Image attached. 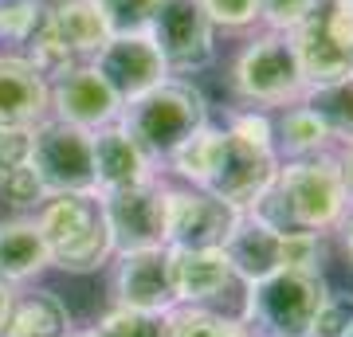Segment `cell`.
<instances>
[{"mask_svg":"<svg viewBox=\"0 0 353 337\" xmlns=\"http://www.w3.org/2000/svg\"><path fill=\"white\" fill-rule=\"evenodd\" d=\"M345 185L334 157H299L290 165H279L275 181L259 192L248 212L255 220L271 224L275 232H330L345 208Z\"/></svg>","mask_w":353,"mask_h":337,"instance_id":"cell-1","label":"cell"},{"mask_svg":"<svg viewBox=\"0 0 353 337\" xmlns=\"http://www.w3.org/2000/svg\"><path fill=\"white\" fill-rule=\"evenodd\" d=\"M36 227L43 236L51 267L71 271V275H90L114 255L110 224L102 212L99 192H59L48 196L36 216Z\"/></svg>","mask_w":353,"mask_h":337,"instance_id":"cell-2","label":"cell"},{"mask_svg":"<svg viewBox=\"0 0 353 337\" xmlns=\"http://www.w3.org/2000/svg\"><path fill=\"white\" fill-rule=\"evenodd\" d=\"M110 39L99 0H48L36 36L28 39V63L43 79H59L71 67L94 63Z\"/></svg>","mask_w":353,"mask_h":337,"instance_id":"cell-3","label":"cell"},{"mask_svg":"<svg viewBox=\"0 0 353 337\" xmlns=\"http://www.w3.org/2000/svg\"><path fill=\"white\" fill-rule=\"evenodd\" d=\"M118 118H122L118 125L145 150L150 161H169V153L181 141H189L201 125H208L204 94L181 79H165L141 99L126 102Z\"/></svg>","mask_w":353,"mask_h":337,"instance_id":"cell-4","label":"cell"},{"mask_svg":"<svg viewBox=\"0 0 353 337\" xmlns=\"http://www.w3.org/2000/svg\"><path fill=\"white\" fill-rule=\"evenodd\" d=\"M330 287L322 271H299L279 267L275 275L248 287L243 302V325L259 337H310L318 306L326 302Z\"/></svg>","mask_w":353,"mask_h":337,"instance_id":"cell-5","label":"cell"},{"mask_svg":"<svg viewBox=\"0 0 353 337\" xmlns=\"http://www.w3.org/2000/svg\"><path fill=\"white\" fill-rule=\"evenodd\" d=\"M232 87L252 106L303 102L306 75L299 67V55H294V43H290L287 32H267V36L252 39L232 67Z\"/></svg>","mask_w":353,"mask_h":337,"instance_id":"cell-6","label":"cell"},{"mask_svg":"<svg viewBox=\"0 0 353 337\" xmlns=\"http://www.w3.org/2000/svg\"><path fill=\"white\" fill-rule=\"evenodd\" d=\"M306 75V87L353 71V0H318L306 20L287 32Z\"/></svg>","mask_w":353,"mask_h":337,"instance_id":"cell-7","label":"cell"},{"mask_svg":"<svg viewBox=\"0 0 353 337\" xmlns=\"http://www.w3.org/2000/svg\"><path fill=\"white\" fill-rule=\"evenodd\" d=\"M28 165L43 181L48 196L59 192H99L94 185V134L59 118H43L32 125Z\"/></svg>","mask_w":353,"mask_h":337,"instance_id":"cell-8","label":"cell"},{"mask_svg":"<svg viewBox=\"0 0 353 337\" xmlns=\"http://www.w3.org/2000/svg\"><path fill=\"white\" fill-rule=\"evenodd\" d=\"M212 32L216 24L208 20L201 0H157L150 12V28H145L153 48L161 51L165 67L176 75H192L212 63Z\"/></svg>","mask_w":353,"mask_h":337,"instance_id":"cell-9","label":"cell"},{"mask_svg":"<svg viewBox=\"0 0 353 337\" xmlns=\"http://www.w3.org/2000/svg\"><path fill=\"white\" fill-rule=\"evenodd\" d=\"M240 216V208L216 200L204 188H169L165 192V247H224Z\"/></svg>","mask_w":353,"mask_h":337,"instance_id":"cell-10","label":"cell"},{"mask_svg":"<svg viewBox=\"0 0 353 337\" xmlns=\"http://www.w3.org/2000/svg\"><path fill=\"white\" fill-rule=\"evenodd\" d=\"M165 192L169 188L153 176L134 188L102 192V212L118 255L138 247H165Z\"/></svg>","mask_w":353,"mask_h":337,"instance_id":"cell-11","label":"cell"},{"mask_svg":"<svg viewBox=\"0 0 353 337\" xmlns=\"http://www.w3.org/2000/svg\"><path fill=\"white\" fill-rule=\"evenodd\" d=\"M279 173V153L263 150V145H252V141L236 138L224 130V141H220V157H216V169L208 176L204 192H212L216 200H224L232 208L248 212L259 192H263Z\"/></svg>","mask_w":353,"mask_h":337,"instance_id":"cell-12","label":"cell"},{"mask_svg":"<svg viewBox=\"0 0 353 337\" xmlns=\"http://www.w3.org/2000/svg\"><path fill=\"white\" fill-rule=\"evenodd\" d=\"M114 298H118V306L145 310V314L176 310L169 247L122 251V255H118V267H114Z\"/></svg>","mask_w":353,"mask_h":337,"instance_id":"cell-13","label":"cell"},{"mask_svg":"<svg viewBox=\"0 0 353 337\" xmlns=\"http://www.w3.org/2000/svg\"><path fill=\"white\" fill-rule=\"evenodd\" d=\"M94 71L110 83V90L122 99V106L141 99L145 90H153L157 83L169 79L161 51L153 48V39L145 32H138V36H110L106 48L94 55Z\"/></svg>","mask_w":353,"mask_h":337,"instance_id":"cell-14","label":"cell"},{"mask_svg":"<svg viewBox=\"0 0 353 337\" xmlns=\"http://www.w3.org/2000/svg\"><path fill=\"white\" fill-rule=\"evenodd\" d=\"M51 110L59 122H71L79 130H102V125L118 122L122 114V99L110 90V83L94 71V63L71 67L67 75L51 83Z\"/></svg>","mask_w":353,"mask_h":337,"instance_id":"cell-15","label":"cell"},{"mask_svg":"<svg viewBox=\"0 0 353 337\" xmlns=\"http://www.w3.org/2000/svg\"><path fill=\"white\" fill-rule=\"evenodd\" d=\"M51 110V87L24 55H0V125L32 130Z\"/></svg>","mask_w":353,"mask_h":337,"instance_id":"cell-16","label":"cell"},{"mask_svg":"<svg viewBox=\"0 0 353 337\" xmlns=\"http://www.w3.org/2000/svg\"><path fill=\"white\" fill-rule=\"evenodd\" d=\"M169 267H173V290L176 306H204V302L224 298L236 275L232 263L224 259L220 247L189 251V247H169Z\"/></svg>","mask_w":353,"mask_h":337,"instance_id":"cell-17","label":"cell"},{"mask_svg":"<svg viewBox=\"0 0 353 337\" xmlns=\"http://www.w3.org/2000/svg\"><path fill=\"white\" fill-rule=\"evenodd\" d=\"M220 251L232 263V275L252 287V283L275 275L283 267V232H275L263 220H255L252 212H243L240 224L232 227V236H228V243Z\"/></svg>","mask_w":353,"mask_h":337,"instance_id":"cell-18","label":"cell"},{"mask_svg":"<svg viewBox=\"0 0 353 337\" xmlns=\"http://www.w3.org/2000/svg\"><path fill=\"white\" fill-rule=\"evenodd\" d=\"M150 165L153 161L145 157V150L118 122L94 130V185H99V196L150 181L153 176Z\"/></svg>","mask_w":353,"mask_h":337,"instance_id":"cell-19","label":"cell"},{"mask_svg":"<svg viewBox=\"0 0 353 337\" xmlns=\"http://www.w3.org/2000/svg\"><path fill=\"white\" fill-rule=\"evenodd\" d=\"M71 334V314L51 290H32L16 294L12 314L0 329V337H63Z\"/></svg>","mask_w":353,"mask_h":337,"instance_id":"cell-20","label":"cell"},{"mask_svg":"<svg viewBox=\"0 0 353 337\" xmlns=\"http://www.w3.org/2000/svg\"><path fill=\"white\" fill-rule=\"evenodd\" d=\"M48 267H51V259H48V247H43V236H39L36 220L0 224V275L8 283L36 278Z\"/></svg>","mask_w":353,"mask_h":337,"instance_id":"cell-21","label":"cell"},{"mask_svg":"<svg viewBox=\"0 0 353 337\" xmlns=\"http://www.w3.org/2000/svg\"><path fill=\"white\" fill-rule=\"evenodd\" d=\"M303 106L322 118V125L330 130V138H341L345 145H353V71L318 87H306Z\"/></svg>","mask_w":353,"mask_h":337,"instance_id":"cell-22","label":"cell"},{"mask_svg":"<svg viewBox=\"0 0 353 337\" xmlns=\"http://www.w3.org/2000/svg\"><path fill=\"white\" fill-rule=\"evenodd\" d=\"M330 141L334 138H330V130L322 125V118H318L310 106H303V102L290 106L275 125V145L287 153V157H294V161H299V157H318Z\"/></svg>","mask_w":353,"mask_h":337,"instance_id":"cell-23","label":"cell"},{"mask_svg":"<svg viewBox=\"0 0 353 337\" xmlns=\"http://www.w3.org/2000/svg\"><path fill=\"white\" fill-rule=\"evenodd\" d=\"M220 141H224V130H212V125H201L189 141H181L169 161L181 176H189L192 185H208V176L216 169V157H220Z\"/></svg>","mask_w":353,"mask_h":337,"instance_id":"cell-24","label":"cell"},{"mask_svg":"<svg viewBox=\"0 0 353 337\" xmlns=\"http://www.w3.org/2000/svg\"><path fill=\"white\" fill-rule=\"evenodd\" d=\"M169 337H252V329L204 306H176L169 310Z\"/></svg>","mask_w":353,"mask_h":337,"instance_id":"cell-25","label":"cell"},{"mask_svg":"<svg viewBox=\"0 0 353 337\" xmlns=\"http://www.w3.org/2000/svg\"><path fill=\"white\" fill-rule=\"evenodd\" d=\"M94 337H169V314H145L130 306H114L90 329Z\"/></svg>","mask_w":353,"mask_h":337,"instance_id":"cell-26","label":"cell"},{"mask_svg":"<svg viewBox=\"0 0 353 337\" xmlns=\"http://www.w3.org/2000/svg\"><path fill=\"white\" fill-rule=\"evenodd\" d=\"M0 200L8 208H16V212H39L43 200H48V188L36 176V169L24 161V165H16V169L0 173Z\"/></svg>","mask_w":353,"mask_h":337,"instance_id":"cell-27","label":"cell"},{"mask_svg":"<svg viewBox=\"0 0 353 337\" xmlns=\"http://www.w3.org/2000/svg\"><path fill=\"white\" fill-rule=\"evenodd\" d=\"M157 0H99L110 36H138L150 28V12Z\"/></svg>","mask_w":353,"mask_h":337,"instance_id":"cell-28","label":"cell"},{"mask_svg":"<svg viewBox=\"0 0 353 337\" xmlns=\"http://www.w3.org/2000/svg\"><path fill=\"white\" fill-rule=\"evenodd\" d=\"M39 20H43V4H39V0H12V4H0V39L28 43V39L36 36Z\"/></svg>","mask_w":353,"mask_h":337,"instance_id":"cell-29","label":"cell"},{"mask_svg":"<svg viewBox=\"0 0 353 337\" xmlns=\"http://www.w3.org/2000/svg\"><path fill=\"white\" fill-rule=\"evenodd\" d=\"M353 325V294L350 290H330L326 302L318 306L310 337H345Z\"/></svg>","mask_w":353,"mask_h":337,"instance_id":"cell-30","label":"cell"},{"mask_svg":"<svg viewBox=\"0 0 353 337\" xmlns=\"http://www.w3.org/2000/svg\"><path fill=\"white\" fill-rule=\"evenodd\" d=\"M322 236L318 232H283V267L322 271Z\"/></svg>","mask_w":353,"mask_h":337,"instance_id":"cell-31","label":"cell"},{"mask_svg":"<svg viewBox=\"0 0 353 337\" xmlns=\"http://www.w3.org/2000/svg\"><path fill=\"white\" fill-rule=\"evenodd\" d=\"M216 28H248L259 20V0H201Z\"/></svg>","mask_w":353,"mask_h":337,"instance_id":"cell-32","label":"cell"},{"mask_svg":"<svg viewBox=\"0 0 353 337\" xmlns=\"http://www.w3.org/2000/svg\"><path fill=\"white\" fill-rule=\"evenodd\" d=\"M314 4L318 0H259V16L271 24V32H294Z\"/></svg>","mask_w":353,"mask_h":337,"instance_id":"cell-33","label":"cell"},{"mask_svg":"<svg viewBox=\"0 0 353 337\" xmlns=\"http://www.w3.org/2000/svg\"><path fill=\"white\" fill-rule=\"evenodd\" d=\"M228 134H236V138L252 141V145H263V150H275V125H271V118H267V114H259V110L232 114Z\"/></svg>","mask_w":353,"mask_h":337,"instance_id":"cell-34","label":"cell"},{"mask_svg":"<svg viewBox=\"0 0 353 337\" xmlns=\"http://www.w3.org/2000/svg\"><path fill=\"white\" fill-rule=\"evenodd\" d=\"M28 153H32V130L0 125V173H4V169H16V165H24Z\"/></svg>","mask_w":353,"mask_h":337,"instance_id":"cell-35","label":"cell"},{"mask_svg":"<svg viewBox=\"0 0 353 337\" xmlns=\"http://www.w3.org/2000/svg\"><path fill=\"white\" fill-rule=\"evenodd\" d=\"M334 232H338V243H341V255H345V263L353 267V200H345V208H341Z\"/></svg>","mask_w":353,"mask_h":337,"instance_id":"cell-36","label":"cell"},{"mask_svg":"<svg viewBox=\"0 0 353 337\" xmlns=\"http://www.w3.org/2000/svg\"><path fill=\"white\" fill-rule=\"evenodd\" d=\"M12 302H16V283H8V278L0 275V329H4L8 314H12Z\"/></svg>","mask_w":353,"mask_h":337,"instance_id":"cell-37","label":"cell"},{"mask_svg":"<svg viewBox=\"0 0 353 337\" xmlns=\"http://www.w3.org/2000/svg\"><path fill=\"white\" fill-rule=\"evenodd\" d=\"M338 169H341V185H345V196L353 200V145H345V153L338 157Z\"/></svg>","mask_w":353,"mask_h":337,"instance_id":"cell-38","label":"cell"},{"mask_svg":"<svg viewBox=\"0 0 353 337\" xmlns=\"http://www.w3.org/2000/svg\"><path fill=\"white\" fill-rule=\"evenodd\" d=\"M63 337H94V334H63Z\"/></svg>","mask_w":353,"mask_h":337,"instance_id":"cell-39","label":"cell"},{"mask_svg":"<svg viewBox=\"0 0 353 337\" xmlns=\"http://www.w3.org/2000/svg\"><path fill=\"white\" fill-rule=\"evenodd\" d=\"M345 337H353V325H350V334H345Z\"/></svg>","mask_w":353,"mask_h":337,"instance_id":"cell-40","label":"cell"},{"mask_svg":"<svg viewBox=\"0 0 353 337\" xmlns=\"http://www.w3.org/2000/svg\"><path fill=\"white\" fill-rule=\"evenodd\" d=\"M0 4H12V0H0Z\"/></svg>","mask_w":353,"mask_h":337,"instance_id":"cell-41","label":"cell"}]
</instances>
